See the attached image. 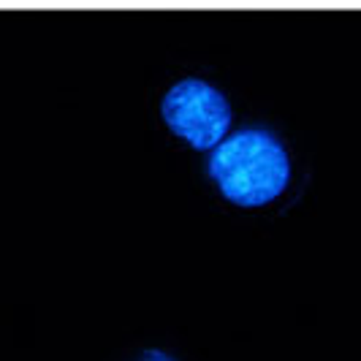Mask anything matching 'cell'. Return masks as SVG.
<instances>
[{
    "label": "cell",
    "instance_id": "cell-3",
    "mask_svg": "<svg viewBox=\"0 0 361 361\" xmlns=\"http://www.w3.org/2000/svg\"><path fill=\"white\" fill-rule=\"evenodd\" d=\"M147 361H169V359H163L161 353H149V356H147Z\"/></svg>",
    "mask_w": 361,
    "mask_h": 361
},
{
    "label": "cell",
    "instance_id": "cell-2",
    "mask_svg": "<svg viewBox=\"0 0 361 361\" xmlns=\"http://www.w3.org/2000/svg\"><path fill=\"white\" fill-rule=\"evenodd\" d=\"M163 120L177 136L196 149L223 142L231 126V106L223 92L201 79H182L163 95Z\"/></svg>",
    "mask_w": 361,
    "mask_h": 361
},
{
    "label": "cell",
    "instance_id": "cell-1",
    "mask_svg": "<svg viewBox=\"0 0 361 361\" xmlns=\"http://www.w3.org/2000/svg\"><path fill=\"white\" fill-rule=\"evenodd\" d=\"M209 174L236 207H264L288 188L290 163L269 130H239L215 147Z\"/></svg>",
    "mask_w": 361,
    "mask_h": 361
}]
</instances>
